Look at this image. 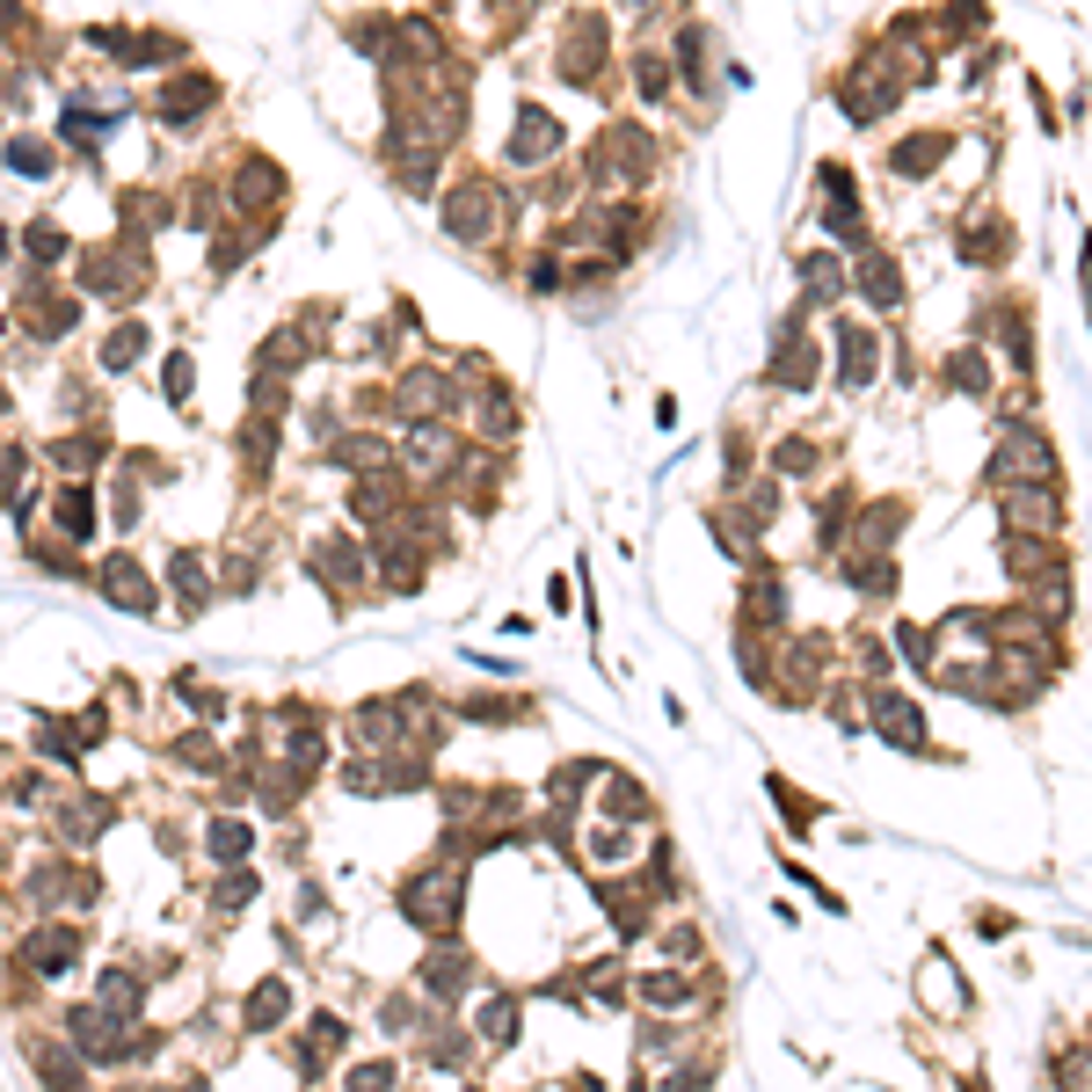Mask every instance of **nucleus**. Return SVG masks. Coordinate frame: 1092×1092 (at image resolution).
<instances>
[{"mask_svg":"<svg viewBox=\"0 0 1092 1092\" xmlns=\"http://www.w3.org/2000/svg\"><path fill=\"white\" fill-rule=\"evenodd\" d=\"M401 911H409L423 932H444L452 911H460V874L437 867V874H423V881H409V889H401Z\"/></svg>","mask_w":1092,"mask_h":1092,"instance_id":"nucleus-1","label":"nucleus"},{"mask_svg":"<svg viewBox=\"0 0 1092 1092\" xmlns=\"http://www.w3.org/2000/svg\"><path fill=\"white\" fill-rule=\"evenodd\" d=\"M554 146H561L554 117H547V110H525V117H517V139H510V161H517V168H539Z\"/></svg>","mask_w":1092,"mask_h":1092,"instance_id":"nucleus-2","label":"nucleus"},{"mask_svg":"<svg viewBox=\"0 0 1092 1092\" xmlns=\"http://www.w3.org/2000/svg\"><path fill=\"white\" fill-rule=\"evenodd\" d=\"M838 350H845V379H852V387H867L874 364H881V342H874L859 321H845V328H838Z\"/></svg>","mask_w":1092,"mask_h":1092,"instance_id":"nucleus-3","label":"nucleus"},{"mask_svg":"<svg viewBox=\"0 0 1092 1092\" xmlns=\"http://www.w3.org/2000/svg\"><path fill=\"white\" fill-rule=\"evenodd\" d=\"M1005 525H1013V532H1019V525H1056V495H1049L1042 481L1013 488V495H1005Z\"/></svg>","mask_w":1092,"mask_h":1092,"instance_id":"nucleus-4","label":"nucleus"},{"mask_svg":"<svg viewBox=\"0 0 1092 1092\" xmlns=\"http://www.w3.org/2000/svg\"><path fill=\"white\" fill-rule=\"evenodd\" d=\"M444 226L460 234V241H481L488 234V190L474 183V190H452V212H444Z\"/></svg>","mask_w":1092,"mask_h":1092,"instance_id":"nucleus-5","label":"nucleus"},{"mask_svg":"<svg viewBox=\"0 0 1092 1092\" xmlns=\"http://www.w3.org/2000/svg\"><path fill=\"white\" fill-rule=\"evenodd\" d=\"M102 590H110V598H124V612H153V590H146V576H139L124 554L102 568Z\"/></svg>","mask_w":1092,"mask_h":1092,"instance_id":"nucleus-6","label":"nucleus"},{"mask_svg":"<svg viewBox=\"0 0 1092 1092\" xmlns=\"http://www.w3.org/2000/svg\"><path fill=\"white\" fill-rule=\"evenodd\" d=\"M859 291H867L874 306H903V277H896V263H889V255H867V263H859Z\"/></svg>","mask_w":1092,"mask_h":1092,"instance_id":"nucleus-7","label":"nucleus"},{"mask_svg":"<svg viewBox=\"0 0 1092 1092\" xmlns=\"http://www.w3.org/2000/svg\"><path fill=\"white\" fill-rule=\"evenodd\" d=\"M285 1005H291V983H277V976H269V983H255V991H248V1027H255V1034H263V1027H277V1019H285Z\"/></svg>","mask_w":1092,"mask_h":1092,"instance_id":"nucleus-8","label":"nucleus"},{"mask_svg":"<svg viewBox=\"0 0 1092 1092\" xmlns=\"http://www.w3.org/2000/svg\"><path fill=\"white\" fill-rule=\"evenodd\" d=\"M423 983H430L437 997H460V991H466V962H460V946H437V962H423Z\"/></svg>","mask_w":1092,"mask_h":1092,"instance_id":"nucleus-9","label":"nucleus"},{"mask_svg":"<svg viewBox=\"0 0 1092 1092\" xmlns=\"http://www.w3.org/2000/svg\"><path fill=\"white\" fill-rule=\"evenodd\" d=\"M73 954H80V940H73V932H37V940H29V962H37L45 976L73 969Z\"/></svg>","mask_w":1092,"mask_h":1092,"instance_id":"nucleus-10","label":"nucleus"},{"mask_svg":"<svg viewBox=\"0 0 1092 1092\" xmlns=\"http://www.w3.org/2000/svg\"><path fill=\"white\" fill-rule=\"evenodd\" d=\"M940 161H946L940 131H918L911 146H896V175H925V168H940Z\"/></svg>","mask_w":1092,"mask_h":1092,"instance_id":"nucleus-11","label":"nucleus"},{"mask_svg":"<svg viewBox=\"0 0 1092 1092\" xmlns=\"http://www.w3.org/2000/svg\"><path fill=\"white\" fill-rule=\"evenodd\" d=\"M204 845H212V859H248V845H255V830H248V824H234V816H218Z\"/></svg>","mask_w":1092,"mask_h":1092,"instance_id":"nucleus-12","label":"nucleus"},{"mask_svg":"<svg viewBox=\"0 0 1092 1092\" xmlns=\"http://www.w3.org/2000/svg\"><path fill=\"white\" fill-rule=\"evenodd\" d=\"M102 1005H117L110 1019H131V1013H139V976H131V969H110V976H102Z\"/></svg>","mask_w":1092,"mask_h":1092,"instance_id":"nucleus-13","label":"nucleus"},{"mask_svg":"<svg viewBox=\"0 0 1092 1092\" xmlns=\"http://www.w3.org/2000/svg\"><path fill=\"white\" fill-rule=\"evenodd\" d=\"M641 997H649V1005H685L692 983H685V976H641Z\"/></svg>","mask_w":1092,"mask_h":1092,"instance_id":"nucleus-14","label":"nucleus"},{"mask_svg":"<svg viewBox=\"0 0 1092 1092\" xmlns=\"http://www.w3.org/2000/svg\"><path fill=\"white\" fill-rule=\"evenodd\" d=\"M59 525H66L73 539H88V495H80V488H59Z\"/></svg>","mask_w":1092,"mask_h":1092,"instance_id":"nucleus-15","label":"nucleus"},{"mask_svg":"<svg viewBox=\"0 0 1092 1092\" xmlns=\"http://www.w3.org/2000/svg\"><path fill=\"white\" fill-rule=\"evenodd\" d=\"M248 896H255V874H226L218 881V911H241Z\"/></svg>","mask_w":1092,"mask_h":1092,"instance_id":"nucleus-16","label":"nucleus"},{"mask_svg":"<svg viewBox=\"0 0 1092 1092\" xmlns=\"http://www.w3.org/2000/svg\"><path fill=\"white\" fill-rule=\"evenodd\" d=\"M350 1092H393V1064H364L357 1078H350Z\"/></svg>","mask_w":1092,"mask_h":1092,"instance_id":"nucleus-17","label":"nucleus"},{"mask_svg":"<svg viewBox=\"0 0 1092 1092\" xmlns=\"http://www.w3.org/2000/svg\"><path fill=\"white\" fill-rule=\"evenodd\" d=\"M481 1034H488V1042H510V1005H503V997L481 1013Z\"/></svg>","mask_w":1092,"mask_h":1092,"instance_id":"nucleus-18","label":"nucleus"},{"mask_svg":"<svg viewBox=\"0 0 1092 1092\" xmlns=\"http://www.w3.org/2000/svg\"><path fill=\"white\" fill-rule=\"evenodd\" d=\"M102 357H110V364H131V357H139V328H124V336H110V350H102Z\"/></svg>","mask_w":1092,"mask_h":1092,"instance_id":"nucleus-19","label":"nucleus"},{"mask_svg":"<svg viewBox=\"0 0 1092 1092\" xmlns=\"http://www.w3.org/2000/svg\"><path fill=\"white\" fill-rule=\"evenodd\" d=\"M670 1092H706V1085L692 1078V1070H678V1078H670Z\"/></svg>","mask_w":1092,"mask_h":1092,"instance_id":"nucleus-20","label":"nucleus"}]
</instances>
